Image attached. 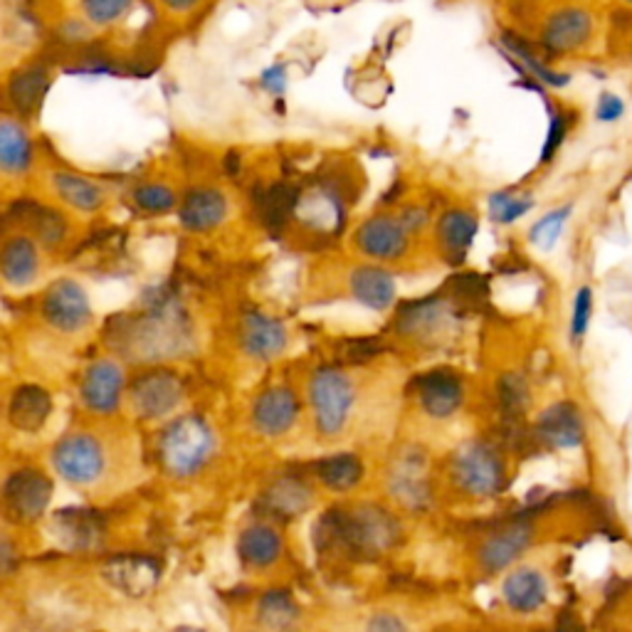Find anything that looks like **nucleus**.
<instances>
[{
    "label": "nucleus",
    "instance_id": "nucleus-39",
    "mask_svg": "<svg viewBox=\"0 0 632 632\" xmlns=\"http://www.w3.org/2000/svg\"><path fill=\"white\" fill-rule=\"evenodd\" d=\"M351 361H364V358H371L378 351L376 341H356L349 346Z\"/></svg>",
    "mask_w": 632,
    "mask_h": 632
},
{
    "label": "nucleus",
    "instance_id": "nucleus-4",
    "mask_svg": "<svg viewBox=\"0 0 632 632\" xmlns=\"http://www.w3.org/2000/svg\"><path fill=\"white\" fill-rule=\"evenodd\" d=\"M312 400L316 410V423L324 435H336L344 428L354 403V388L349 378L339 371H322L314 378Z\"/></svg>",
    "mask_w": 632,
    "mask_h": 632
},
{
    "label": "nucleus",
    "instance_id": "nucleus-15",
    "mask_svg": "<svg viewBox=\"0 0 632 632\" xmlns=\"http://www.w3.org/2000/svg\"><path fill=\"white\" fill-rule=\"evenodd\" d=\"M502 593L512 610L534 613V610H539L546 603V581L539 571L522 568V571H514L507 581H504Z\"/></svg>",
    "mask_w": 632,
    "mask_h": 632
},
{
    "label": "nucleus",
    "instance_id": "nucleus-37",
    "mask_svg": "<svg viewBox=\"0 0 632 632\" xmlns=\"http://www.w3.org/2000/svg\"><path fill=\"white\" fill-rule=\"evenodd\" d=\"M366 632H410L408 625L393 613H378L371 618Z\"/></svg>",
    "mask_w": 632,
    "mask_h": 632
},
{
    "label": "nucleus",
    "instance_id": "nucleus-11",
    "mask_svg": "<svg viewBox=\"0 0 632 632\" xmlns=\"http://www.w3.org/2000/svg\"><path fill=\"white\" fill-rule=\"evenodd\" d=\"M178 398H181V386L176 383V378L166 376V373L146 376L134 388L136 410H139V413L146 418L166 415L168 410H173Z\"/></svg>",
    "mask_w": 632,
    "mask_h": 632
},
{
    "label": "nucleus",
    "instance_id": "nucleus-24",
    "mask_svg": "<svg viewBox=\"0 0 632 632\" xmlns=\"http://www.w3.org/2000/svg\"><path fill=\"white\" fill-rule=\"evenodd\" d=\"M316 474H319V480L326 484V487L331 489H351L354 484L361 480L364 467L358 457L354 455H334L329 460H322L319 465H316Z\"/></svg>",
    "mask_w": 632,
    "mask_h": 632
},
{
    "label": "nucleus",
    "instance_id": "nucleus-30",
    "mask_svg": "<svg viewBox=\"0 0 632 632\" xmlns=\"http://www.w3.org/2000/svg\"><path fill=\"white\" fill-rule=\"evenodd\" d=\"M282 331L277 326H272L267 322H255L247 326V349L255 356H272L282 349Z\"/></svg>",
    "mask_w": 632,
    "mask_h": 632
},
{
    "label": "nucleus",
    "instance_id": "nucleus-42",
    "mask_svg": "<svg viewBox=\"0 0 632 632\" xmlns=\"http://www.w3.org/2000/svg\"><path fill=\"white\" fill-rule=\"evenodd\" d=\"M628 3H632V0H628Z\"/></svg>",
    "mask_w": 632,
    "mask_h": 632
},
{
    "label": "nucleus",
    "instance_id": "nucleus-26",
    "mask_svg": "<svg viewBox=\"0 0 632 632\" xmlns=\"http://www.w3.org/2000/svg\"><path fill=\"white\" fill-rule=\"evenodd\" d=\"M260 620L262 625L275 630V632H284L289 630L294 620H297V605L289 593L284 591H272L260 603Z\"/></svg>",
    "mask_w": 632,
    "mask_h": 632
},
{
    "label": "nucleus",
    "instance_id": "nucleus-38",
    "mask_svg": "<svg viewBox=\"0 0 632 632\" xmlns=\"http://www.w3.org/2000/svg\"><path fill=\"white\" fill-rule=\"evenodd\" d=\"M139 203L149 206V208H161V206H168V203H171V193H166V191L158 193L156 188H151V191L139 193Z\"/></svg>",
    "mask_w": 632,
    "mask_h": 632
},
{
    "label": "nucleus",
    "instance_id": "nucleus-35",
    "mask_svg": "<svg viewBox=\"0 0 632 632\" xmlns=\"http://www.w3.org/2000/svg\"><path fill=\"white\" fill-rule=\"evenodd\" d=\"M568 134V119L563 117V112L554 107L551 109V119H549V131H546V141H544V151H541V161L549 164L551 158L556 156V151L561 149V144Z\"/></svg>",
    "mask_w": 632,
    "mask_h": 632
},
{
    "label": "nucleus",
    "instance_id": "nucleus-1",
    "mask_svg": "<svg viewBox=\"0 0 632 632\" xmlns=\"http://www.w3.org/2000/svg\"><path fill=\"white\" fill-rule=\"evenodd\" d=\"M316 539L324 549L339 546L349 556L366 558L391 549L398 539V524L391 514L378 507H361L356 512L334 509L319 522Z\"/></svg>",
    "mask_w": 632,
    "mask_h": 632
},
{
    "label": "nucleus",
    "instance_id": "nucleus-32",
    "mask_svg": "<svg viewBox=\"0 0 632 632\" xmlns=\"http://www.w3.org/2000/svg\"><path fill=\"white\" fill-rule=\"evenodd\" d=\"M593 289L591 287H581L576 292L573 297V309H571V339L578 341L583 339L588 326H591L593 319Z\"/></svg>",
    "mask_w": 632,
    "mask_h": 632
},
{
    "label": "nucleus",
    "instance_id": "nucleus-27",
    "mask_svg": "<svg viewBox=\"0 0 632 632\" xmlns=\"http://www.w3.org/2000/svg\"><path fill=\"white\" fill-rule=\"evenodd\" d=\"M571 213H573V206H561V208L551 210V213H546L531 225L529 240L541 252H551L556 247V242L561 240L563 228L568 223V218H571Z\"/></svg>",
    "mask_w": 632,
    "mask_h": 632
},
{
    "label": "nucleus",
    "instance_id": "nucleus-17",
    "mask_svg": "<svg viewBox=\"0 0 632 632\" xmlns=\"http://www.w3.org/2000/svg\"><path fill=\"white\" fill-rule=\"evenodd\" d=\"M122 393V373L112 364H97L87 376L84 383V400L87 405L99 410V413H109L117 408Z\"/></svg>",
    "mask_w": 632,
    "mask_h": 632
},
{
    "label": "nucleus",
    "instance_id": "nucleus-13",
    "mask_svg": "<svg viewBox=\"0 0 632 632\" xmlns=\"http://www.w3.org/2000/svg\"><path fill=\"white\" fill-rule=\"evenodd\" d=\"M297 398L284 388L270 391L260 398L255 408V423L265 435H282L297 420Z\"/></svg>",
    "mask_w": 632,
    "mask_h": 632
},
{
    "label": "nucleus",
    "instance_id": "nucleus-36",
    "mask_svg": "<svg viewBox=\"0 0 632 632\" xmlns=\"http://www.w3.org/2000/svg\"><path fill=\"white\" fill-rule=\"evenodd\" d=\"M625 114V102L618 97V94H600L598 99V107H596V119L603 122V124H613Z\"/></svg>",
    "mask_w": 632,
    "mask_h": 632
},
{
    "label": "nucleus",
    "instance_id": "nucleus-31",
    "mask_svg": "<svg viewBox=\"0 0 632 632\" xmlns=\"http://www.w3.org/2000/svg\"><path fill=\"white\" fill-rule=\"evenodd\" d=\"M220 213H223V200L215 193H200L193 196L191 203L186 206V223H191L196 228L213 225Z\"/></svg>",
    "mask_w": 632,
    "mask_h": 632
},
{
    "label": "nucleus",
    "instance_id": "nucleus-14",
    "mask_svg": "<svg viewBox=\"0 0 632 632\" xmlns=\"http://www.w3.org/2000/svg\"><path fill=\"white\" fill-rule=\"evenodd\" d=\"M107 578L114 586L122 588V591L131 593V596H141L154 588L156 578H158V568L151 558L124 556L107 566Z\"/></svg>",
    "mask_w": 632,
    "mask_h": 632
},
{
    "label": "nucleus",
    "instance_id": "nucleus-20",
    "mask_svg": "<svg viewBox=\"0 0 632 632\" xmlns=\"http://www.w3.org/2000/svg\"><path fill=\"white\" fill-rule=\"evenodd\" d=\"M354 289L358 294V299L368 304L371 309H386L391 307V302L396 297V282L383 270L366 267L354 277Z\"/></svg>",
    "mask_w": 632,
    "mask_h": 632
},
{
    "label": "nucleus",
    "instance_id": "nucleus-33",
    "mask_svg": "<svg viewBox=\"0 0 632 632\" xmlns=\"http://www.w3.org/2000/svg\"><path fill=\"white\" fill-rule=\"evenodd\" d=\"M499 400L507 418L519 420L526 405V386L519 376H504L499 383Z\"/></svg>",
    "mask_w": 632,
    "mask_h": 632
},
{
    "label": "nucleus",
    "instance_id": "nucleus-16",
    "mask_svg": "<svg viewBox=\"0 0 632 632\" xmlns=\"http://www.w3.org/2000/svg\"><path fill=\"white\" fill-rule=\"evenodd\" d=\"M477 218L467 210H450L442 215L438 225L440 245L447 252L452 262H460L472 247V240L477 238Z\"/></svg>",
    "mask_w": 632,
    "mask_h": 632
},
{
    "label": "nucleus",
    "instance_id": "nucleus-19",
    "mask_svg": "<svg viewBox=\"0 0 632 632\" xmlns=\"http://www.w3.org/2000/svg\"><path fill=\"white\" fill-rule=\"evenodd\" d=\"M50 396L45 391H40L35 386H25L15 393L13 403H10V420L20 430H38L45 418L50 415Z\"/></svg>",
    "mask_w": 632,
    "mask_h": 632
},
{
    "label": "nucleus",
    "instance_id": "nucleus-5",
    "mask_svg": "<svg viewBox=\"0 0 632 632\" xmlns=\"http://www.w3.org/2000/svg\"><path fill=\"white\" fill-rule=\"evenodd\" d=\"M52 494V482L38 470H23L8 480L3 504L15 522H33L45 514Z\"/></svg>",
    "mask_w": 632,
    "mask_h": 632
},
{
    "label": "nucleus",
    "instance_id": "nucleus-34",
    "mask_svg": "<svg viewBox=\"0 0 632 632\" xmlns=\"http://www.w3.org/2000/svg\"><path fill=\"white\" fill-rule=\"evenodd\" d=\"M6 265H8V275L18 280V282H23L28 277H33V272H35V252L30 250L25 242H18V245H13L8 250V255H6Z\"/></svg>",
    "mask_w": 632,
    "mask_h": 632
},
{
    "label": "nucleus",
    "instance_id": "nucleus-21",
    "mask_svg": "<svg viewBox=\"0 0 632 632\" xmlns=\"http://www.w3.org/2000/svg\"><path fill=\"white\" fill-rule=\"evenodd\" d=\"M312 492L297 477H282L267 492V507L277 516H297L309 507Z\"/></svg>",
    "mask_w": 632,
    "mask_h": 632
},
{
    "label": "nucleus",
    "instance_id": "nucleus-6",
    "mask_svg": "<svg viewBox=\"0 0 632 632\" xmlns=\"http://www.w3.org/2000/svg\"><path fill=\"white\" fill-rule=\"evenodd\" d=\"M55 467L62 477L75 484L94 482L104 470V455L99 442L89 435H75L62 440L55 450Z\"/></svg>",
    "mask_w": 632,
    "mask_h": 632
},
{
    "label": "nucleus",
    "instance_id": "nucleus-29",
    "mask_svg": "<svg viewBox=\"0 0 632 632\" xmlns=\"http://www.w3.org/2000/svg\"><path fill=\"white\" fill-rule=\"evenodd\" d=\"M52 319L60 324V329H75L77 324H82L84 319V307L80 302V294L72 289H62L60 294H55V299L50 304Z\"/></svg>",
    "mask_w": 632,
    "mask_h": 632
},
{
    "label": "nucleus",
    "instance_id": "nucleus-28",
    "mask_svg": "<svg viewBox=\"0 0 632 632\" xmlns=\"http://www.w3.org/2000/svg\"><path fill=\"white\" fill-rule=\"evenodd\" d=\"M534 208V198L514 196L512 191H497L489 196V218L499 225H512Z\"/></svg>",
    "mask_w": 632,
    "mask_h": 632
},
{
    "label": "nucleus",
    "instance_id": "nucleus-7",
    "mask_svg": "<svg viewBox=\"0 0 632 632\" xmlns=\"http://www.w3.org/2000/svg\"><path fill=\"white\" fill-rule=\"evenodd\" d=\"M415 391L420 405L433 418H450L462 405V398H465L460 376L445 371V368L420 376L415 381Z\"/></svg>",
    "mask_w": 632,
    "mask_h": 632
},
{
    "label": "nucleus",
    "instance_id": "nucleus-25",
    "mask_svg": "<svg viewBox=\"0 0 632 632\" xmlns=\"http://www.w3.org/2000/svg\"><path fill=\"white\" fill-rule=\"evenodd\" d=\"M55 524L70 546H92L99 536V524L89 512H62Z\"/></svg>",
    "mask_w": 632,
    "mask_h": 632
},
{
    "label": "nucleus",
    "instance_id": "nucleus-41",
    "mask_svg": "<svg viewBox=\"0 0 632 632\" xmlns=\"http://www.w3.org/2000/svg\"><path fill=\"white\" fill-rule=\"evenodd\" d=\"M181 632H198V630H181Z\"/></svg>",
    "mask_w": 632,
    "mask_h": 632
},
{
    "label": "nucleus",
    "instance_id": "nucleus-9",
    "mask_svg": "<svg viewBox=\"0 0 632 632\" xmlns=\"http://www.w3.org/2000/svg\"><path fill=\"white\" fill-rule=\"evenodd\" d=\"M536 435H539L546 445L558 450L578 447L586 435L583 418L573 403H566L563 400V403H556L544 410L539 423H536Z\"/></svg>",
    "mask_w": 632,
    "mask_h": 632
},
{
    "label": "nucleus",
    "instance_id": "nucleus-40",
    "mask_svg": "<svg viewBox=\"0 0 632 632\" xmlns=\"http://www.w3.org/2000/svg\"><path fill=\"white\" fill-rule=\"evenodd\" d=\"M558 632H583V628L576 623V618H571V613H563L561 620H558Z\"/></svg>",
    "mask_w": 632,
    "mask_h": 632
},
{
    "label": "nucleus",
    "instance_id": "nucleus-2",
    "mask_svg": "<svg viewBox=\"0 0 632 632\" xmlns=\"http://www.w3.org/2000/svg\"><path fill=\"white\" fill-rule=\"evenodd\" d=\"M213 450V435L210 428L198 418H183L166 430L161 442V455L166 467L173 474H193L210 457Z\"/></svg>",
    "mask_w": 632,
    "mask_h": 632
},
{
    "label": "nucleus",
    "instance_id": "nucleus-22",
    "mask_svg": "<svg viewBox=\"0 0 632 632\" xmlns=\"http://www.w3.org/2000/svg\"><path fill=\"white\" fill-rule=\"evenodd\" d=\"M282 551L280 536L267 526H252L240 539V554L250 566H270L275 563Z\"/></svg>",
    "mask_w": 632,
    "mask_h": 632
},
{
    "label": "nucleus",
    "instance_id": "nucleus-8",
    "mask_svg": "<svg viewBox=\"0 0 632 632\" xmlns=\"http://www.w3.org/2000/svg\"><path fill=\"white\" fill-rule=\"evenodd\" d=\"M593 33V20L588 10L581 8H563L554 13L544 25L541 42L549 52L563 55V52L578 50Z\"/></svg>",
    "mask_w": 632,
    "mask_h": 632
},
{
    "label": "nucleus",
    "instance_id": "nucleus-23",
    "mask_svg": "<svg viewBox=\"0 0 632 632\" xmlns=\"http://www.w3.org/2000/svg\"><path fill=\"white\" fill-rule=\"evenodd\" d=\"M504 50L509 52L512 57H516L522 62V65L526 67V72L534 80H539L541 84H546V87H554V89H563L568 82H571V77L568 75H561V72H556L551 70L549 65H544V62L534 55V52L524 45V42L519 38H514V35H504Z\"/></svg>",
    "mask_w": 632,
    "mask_h": 632
},
{
    "label": "nucleus",
    "instance_id": "nucleus-3",
    "mask_svg": "<svg viewBox=\"0 0 632 632\" xmlns=\"http://www.w3.org/2000/svg\"><path fill=\"white\" fill-rule=\"evenodd\" d=\"M455 477L462 489L477 497H492L504 487L502 457L484 442H470L455 457Z\"/></svg>",
    "mask_w": 632,
    "mask_h": 632
},
{
    "label": "nucleus",
    "instance_id": "nucleus-12",
    "mask_svg": "<svg viewBox=\"0 0 632 632\" xmlns=\"http://www.w3.org/2000/svg\"><path fill=\"white\" fill-rule=\"evenodd\" d=\"M408 230L403 223H396L391 218H376L371 223L364 225L358 242L368 252V255L381 257V260H393L398 255H403L408 245Z\"/></svg>",
    "mask_w": 632,
    "mask_h": 632
},
{
    "label": "nucleus",
    "instance_id": "nucleus-18",
    "mask_svg": "<svg viewBox=\"0 0 632 632\" xmlns=\"http://www.w3.org/2000/svg\"><path fill=\"white\" fill-rule=\"evenodd\" d=\"M391 484H393L396 497L403 504H408V507L420 509L428 504L430 487H428V477H425V465L420 457H405L403 462H400L393 472Z\"/></svg>",
    "mask_w": 632,
    "mask_h": 632
},
{
    "label": "nucleus",
    "instance_id": "nucleus-10",
    "mask_svg": "<svg viewBox=\"0 0 632 632\" xmlns=\"http://www.w3.org/2000/svg\"><path fill=\"white\" fill-rule=\"evenodd\" d=\"M531 541V526L526 522H516L504 526L497 534H492L480 549V563L487 573H497L507 568L514 558L529 546Z\"/></svg>",
    "mask_w": 632,
    "mask_h": 632
}]
</instances>
